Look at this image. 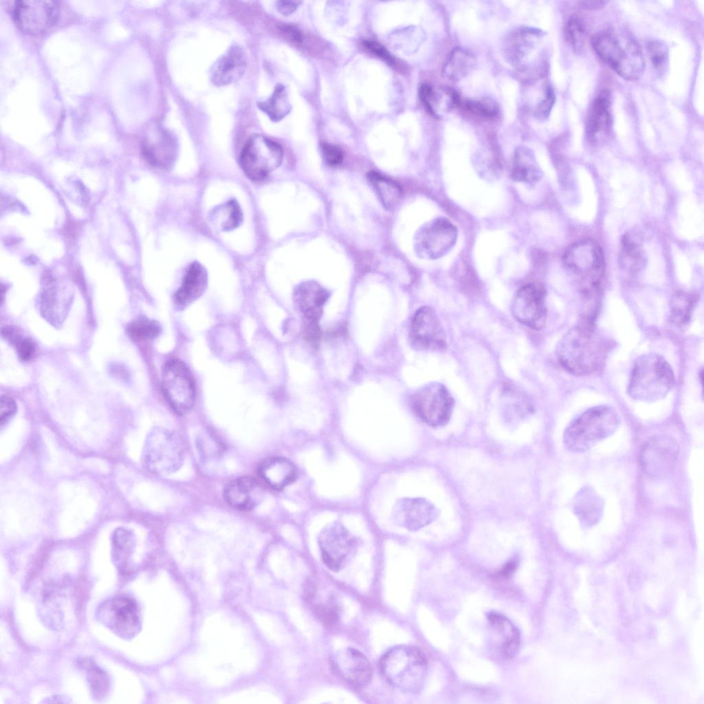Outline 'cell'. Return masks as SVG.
Returning a JSON list of instances; mask_svg holds the SVG:
<instances>
[{
  "label": "cell",
  "mask_w": 704,
  "mask_h": 704,
  "mask_svg": "<svg viewBox=\"0 0 704 704\" xmlns=\"http://www.w3.org/2000/svg\"><path fill=\"white\" fill-rule=\"evenodd\" d=\"M516 566V564L515 562H508L504 566V568H503V569L500 571V575H509L510 573H512L513 572V571L514 570Z\"/></svg>",
  "instance_id": "54"
},
{
  "label": "cell",
  "mask_w": 704,
  "mask_h": 704,
  "mask_svg": "<svg viewBox=\"0 0 704 704\" xmlns=\"http://www.w3.org/2000/svg\"><path fill=\"white\" fill-rule=\"evenodd\" d=\"M321 150L324 159L329 165L336 166L342 162L343 153L339 146L323 143L321 144Z\"/></svg>",
  "instance_id": "48"
},
{
  "label": "cell",
  "mask_w": 704,
  "mask_h": 704,
  "mask_svg": "<svg viewBox=\"0 0 704 704\" xmlns=\"http://www.w3.org/2000/svg\"><path fill=\"white\" fill-rule=\"evenodd\" d=\"M476 64L474 54L463 47H456L450 54L443 67V76L452 81H458L468 76Z\"/></svg>",
  "instance_id": "34"
},
{
  "label": "cell",
  "mask_w": 704,
  "mask_h": 704,
  "mask_svg": "<svg viewBox=\"0 0 704 704\" xmlns=\"http://www.w3.org/2000/svg\"><path fill=\"white\" fill-rule=\"evenodd\" d=\"M142 153L152 166L168 168L173 166L177 155V144L171 133L160 128L151 129L141 143Z\"/></svg>",
  "instance_id": "22"
},
{
  "label": "cell",
  "mask_w": 704,
  "mask_h": 704,
  "mask_svg": "<svg viewBox=\"0 0 704 704\" xmlns=\"http://www.w3.org/2000/svg\"><path fill=\"white\" fill-rule=\"evenodd\" d=\"M208 274L205 267L194 261L188 267L182 283L174 295L175 305L183 308L199 298L205 292Z\"/></svg>",
  "instance_id": "28"
},
{
  "label": "cell",
  "mask_w": 704,
  "mask_h": 704,
  "mask_svg": "<svg viewBox=\"0 0 704 704\" xmlns=\"http://www.w3.org/2000/svg\"><path fill=\"white\" fill-rule=\"evenodd\" d=\"M620 417L608 406L592 407L574 419L566 428L563 443L571 452H584L611 436L620 425Z\"/></svg>",
  "instance_id": "3"
},
{
  "label": "cell",
  "mask_w": 704,
  "mask_h": 704,
  "mask_svg": "<svg viewBox=\"0 0 704 704\" xmlns=\"http://www.w3.org/2000/svg\"><path fill=\"white\" fill-rule=\"evenodd\" d=\"M367 178L386 209L391 210L399 204L402 196V190L399 184L375 171L368 173Z\"/></svg>",
  "instance_id": "36"
},
{
  "label": "cell",
  "mask_w": 704,
  "mask_h": 704,
  "mask_svg": "<svg viewBox=\"0 0 704 704\" xmlns=\"http://www.w3.org/2000/svg\"><path fill=\"white\" fill-rule=\"evenodd\" d=\"M112 543L115 560L120 566L124 565L130 556L134 544V536L132 532L123 528L117 529L113 533Z\"/></svg>",
  "instance_id": "39"
},
{
  "label": "cell",
  "mask_w": 704,
  "mask_h": 704,
  "mask_svg": "<svg viewBox=\"0 0 704 704\" xmlns=\"http://www.w3.org/2000/svg\"><path fill=\"white\" fill-rule=\"evenodd\" d=\"M265 490L261 483L250 476L234 479L227 484L224 496L232 507L249 510L259 504L264 498Z\"/></svg>",
  "instance_id": "24"
},
{
  "label": "cell",
  "mask_w": 704,
  "mask_h": 704,
  "mask_svg": "<svg viewBox=\"0 0 704 704\" xmlns=\"http://www.w3.org/2000/svg\"><path fill=\"white\" fill-rule=\"evenodd\" d=\"M184 457L182 442L175 433L157 428L147 436L142 460L150 472L157 475L173 473L180 468Z\"/></svg>",
  "instance_id": "8"
},
{
  "label": "cell",
  "mask_w": 704,
  "mask_h": 704,
  "mask_svg": "<svg viewBox=\"0 0 704 704\" xmlns=\"http://www.w3.org/2000/svg\"><path fill=\"white\" fill-rule=\"evenodd\" d=\"M464 107L472 114L487 119H493L498 115L496 106L487 101L478 100H466L464 103Z\"/></svg>",
  "instance_id": "45"
},
{
  "label": "cell",
  "mask_w": 704,
  "mask_h": 704,
  "mask_svg": "<svg viewBox=\"0 0 704 704\" xmlns=\"http://www.w3.org/2000/svg\"><path fill=\"white\" fill-rule=\"evenodd\" d=\"M572 510L584 527L597 525L604 512V502L593 488L582 487L572 500Z\"/></svg>",
  "instance_id": "27"
},
{
  "label": "cell",
  "mask_w": 704,
  "mask_h": 704,
  "mask_svg": "<svg viewBox=\"0 0 704 704\" xmlns=\"http://www.w3.org/2000/svg\"><path fill=\"white\" fill-rule=\"evenodd\" d=\"M316 611L321 622L327 625H332L338 621V609L336 606L331 602L327 604L318 606Z\"/></svg>",
  "instance_id": "50"
},
{
  "label": "cell",
  "mask_w": 704,
  "mask_h": 704,
  "mask_svg": "<svg viewBox=\"0 0 704 704\" xmlns=\"http://www.w3.org/2000/svg\"><path fill=\"white\" fill-rule=\"evenodd\" d=\"M280 31L285 37L296 44H300L303 36L301 32L295 26L292 25H283L280 27Z\"/></svg>",
  "instance_id": "51"
},
{
  "label": "cell",
  "mask_w": 704,
  "mask_h": 704,
  "mask_svg": "<svg viewBox=\"0 0 704 704\" xmlns=\"http://www.w3.org/2000/svg\"><path fill=\"white\" fill-rule=\"evenodd\" d=\"M610 107V92L602 90L595 98L586 120V138L593 145L603 144L611 137L613 118Z\"/></svg>",
  "instance_id": "23"
},
{
  "label": "cell",
  "mask_w": 704,
  "mask_h": 704,
  "mask_svg": "<svg viewBox=\"0 0 704 704\" xmlns=\"http://www.w3.org/2000/svg\"><path fill=\"white\" fill-rule=\"evenodd\" d=\"M162 388L166 401L177 413L184 415L192 408L195 398V382L190 370L182 361L173 359L164 364Z\"/></svg>",
  "instance_id": "11"
},
{
  "label": "cell",
  "mask_w": 704,
  "mask_h": 704,
  "mask_svg": "<svg viewBox=\"0 0 704 704\" xmlns=\"http://www.w3.org/2000/svg\"><path fill=\"white\" fill-rule=\"evenodd\" d=\"M419 95L426 109L437 118L461 102L459 94L447 87H434L425 83L419 87Z\"/></svg>",
  "instance_id": "29"
},
{
  "label": "cell",
  "mask_w": 704,
  "mask_h": 704,
  "mask_svg": "<svg viewBox=\"0 0 704 704\" xmlns=\"http://www.w3.org/2000/svg\"><path fill=\"white\" fill-rule=\"evenodd\" d=\"M457 236V228L449 219L434 218L417 230L413 240L415 252L420 258H439L452 249Z\"/></svg>",
  "instance_id": "10"
},
{
  "label": "cell",
  "mask_w": 704,
  "mask_h": 704,
  "mask_svg": "<svg viewBox=\"0 0 704 704\" xmlns=\"http://www.w3.org/2000/svg\"><path fill=\"white\" fill-rule=\"evenodd\" d=\"M488 644L492 653L508 660L517 652L520 635L518 629L505 615L491 612L487 616Z\"/></svg>",
  "instance_id": "19"
},
{
  "label": "cell",
  "mask_w": 704,
  "mask_h": 704,
  "mask_svg": "<svg viewBox=\"0 0 704 704\" xmlns=\"http://www.w3.org/2000/svg\"><path fill=\"white\" fill-rule=\"evenodd\" d=\"M259 473L263 481L271 487L279 490L292 483L296 477L294 464L282 457H273L265 460L260 467Z\"/></svg>",
  "instance_id": "30"
},
{
  "label": "cell",
  "mask_w": 704,
  "mask_h": 704,
  "mask_svg": "<svg viewBox=\"0 0 704 704\" xmlns=\"http://www.w3.org/2000/svg\"><path fill=\"white\" fill-rule=\"evenodd\" d=\"M410 404L414 412L423 421L436 427L448 422L454 399L444 385L432 382L417 390L412 395Z\"/></svg>",
  "instance_id": "12"
},
{
  "label": "cell",
  "mask_w": 704,
  "mask_h": 704,
  "mask_svg": "<svg viewBox=\"0 0 704 704\" xmlns=\"http://www.w3.org/2000/svg\"><path fill=\"white\" fill-rule=\"evenodd\" d=\"M646 261V256L640 243L634 236L624 234L621 241L619 254V263L622 269L629 274H636L642 270Z\"/></svg>",
  "instance_id": "33"
},
{
  "label": "cell",
  "mask_w": 704,
  "mask_h": 704,
  "mask_svg": "<svg viewBox=\"0 0 704 704\" xmlns=\"http://www.w3.org/2000/svg\"><path fill=\"white\" fill-rule=\"evenodd\" d=\"M10 11L16 25L30 34L46 32L56 21L58 1L52 0H16L11 3Z\"/></svg>",
  "instance_id": "13"
},
{
  "label": "cell",
  "mask_w": 704,
  "mask_h": 704,
  "mask_svg": "<svg viewBox=\"0 0 704 704\" xmlns=\"http://www.w3.org/2000/svg\"><path fill=\"white\" fill-rule=\"evenodd\" d=\"M328 298L329 292L314 280L301 283L294 292V301L306 322H318Z\"/></svg>",
  "instance_id": "26"
},
{
  "label": "cell",
  "mask_w": 704,
  "mask_h": 704,
  "mask_svg": "<svg viewBox=\"0 0 704 704\" xmlns=\"http://www.w3.org/2000/svg\"><path fill=\"white\" fill-rule=\"evenodd\" d=\"M161 332L160 324L155 320L139 318L127 327L129 336L136 341H147L157 337Z\"/></svg>",
  "instance_id": "40"
},
{
  "label": "cell",
  "mask_w": 704,
  "mask_h": 704,
  "mask_svg": "<svg viewBox=\"0 0 704 704\" xmlns=\"http://www.w3.org/2000/svg\"><path fill=\"white\" fill-rule=\"evenodd\" d=\"M16 411L15 401L8 395L1 397L0 425L2 427Z\"/></svg>",
  "instance_id": "49"
},
{
  "label": "cell",
  "mask_w": 704,
  "mask_h": 704,
  "mask_svg": "<svg viewBox=\"0 0 704 704\" xmlns=\"http://www.w3.org/2000/svg\"><path fill=\"white\" fill-rule=\"evenodd\" d=\"M545 34L541 30L522 26L510 31L503 43L506 60L518 71L542 76L545 61L542 60L541 46Z\"/></svg>",
  "instance_id": "7"
},
{
  "label": "cell",
  "mask_w": 704,
  "mask_h": 704,
  "mask_svg": "<svg viewBox=\"0 0 704 704\" xmlns=\"http://www.w3.org/2000/svg\"><path fill=\"white\" fill-rule=\"evenodd\" d=\"M2 336L15 347L19 358L23 361L31 360L35 353V346L32 340L23 337L12 327H4Z\"/></svg>",
  "instance_id": "41"
},
{
  "label": "cell",
  "mask_w": 704,
  "mask_h": 704,
  "mask_svg": "<svg viewBox=\"0 0 704 704\" xmlns=\"http://www.w3.org/2000/svg\"><path fill=\"white\" fill-rule=\"evenodd\" d=\"M677 442L668 436H656L648 439L641 450L640 464L646 474L654 479L670 474L679 456Z\"/></svg>",
  "instance_id": "15"
},
{
  "label": "cell",
  "mask_w": 704,
  "mask_h": 704,
  "mask_svg": "<svg viewBox=\"0 0 704 704\" xmlns=\"http://www.w3.org/2000/svg\"><path fill=\"white\" fill-rule=\"evenodd\" d=\"M410 338L413 345L419 349L442 351L447 348L443 326L434 310L426 306L415 313Z\"/></svg>",
  "instance_id": "18"
},
{
  "label": "cell",
  "mask_w": 704,
  "mask_h": 704,
  "mask_svg": "<svg viewBox=\"0 0 704 704\" xmlns=\"http://www.w3.org/2000/svg\"><path fill=\"white\" fill-rule=\"evenodd\" d=\"M674 381L672 367L663 357L657 353H646L637 358L632 366L628 394L638 401H657L668 395Z\"/></svg>",
  "instance_id": "4"
},
{
  "label": "cell",
  "mask_w": 704,
  "mask_h": 704,
  "mask_svg": "<svg viewBox=\"0 0 704 704\" xmlns=\"http://www.w3.org/2000/svg\"><path fill=\"white\" fill-rule=\"evenodd\" d=\"M546 289L536 283L522 286L516 293L511 305L514 318L534 330H541L547 320Z\"/></svg>",
  "instance_id": "16"
},
{
  "label": "cell",
  "mask_w": 704,
  "mask_h": 704,
  "mask_svg": "<svg viewBox=\"0 0 704 704\" xmlns=\"http://www.w3.org/2000/svg\"><path fill=\"white\" fill-rule=\"evenodd\" d=\"M283 158V151L278 143L263 135L255 134L243 147L239 164L249 179L261 181L280 166Z\"/></svg>",
  "instance_id": "9"
},
{
  "label": "cell",
  "mask_w": 704,
  "mask_h": 704,
  "mask_svg": "<svg viewBox=\"0 0 704 704\" xmlns=\"http://www.w3.org/2000/svg\"><path fill=\"white\" fill-rule=\"evenodd\" d=\"M542 171L540 168L534 152L526 146L518 147L514 153L512 179L518 182L525 183L529 186L536 185L542 178Z\"/></svg>",
  "instance_id": "31"
},
{
  "label": "cell",
  "mask_w": 704,
  "mask_h": 704,
  "mask_svg": "<svg viewBox=\"0 0 704 704\" xmlns=\"http://www.w3.org/2000/svg\"><path fill=\"white\" fill-rule=\"evenodd\" d=\"M301 3L298 1H276V9L282 14L287 16L292 14Z\"/></svg>",
  "instance_id": "52"
},
{
  "label": "cell",
  "mask_w": 704,
  "mask_h": 704,
  "mask_svg": "<svg viewBox=\"0 0 704 704\" xmlns=\"http://www.w3.org/2000/svg\"><path fill=\"white\" fill-rule=\"evenodd\" d=\"M87 679L92 693L95 696L101 697L106 693L108 688L107 676L104 672L96 666L92 664L89 666Z\"/></svg>",
  "instance_id": "44"
},
{
  "label": "cell",
  "mask_w": 704,
  "mask_h": 704,
  "mask_svg": "<svg viewBox=\"0 0 704 704\" xmlns=\"http://www.w3.org/2000/svg\"><path fill=\"white\" fill-rule=\"evenodd\" d=\"M610 349L609 341L591 324L569 329L556 347L560 364L569 372L585 375L594 373L603 364Z\"/></svg>",
  "instance_id": "1"
},
{
  "label": "cell",
  "mask_w": 704,
  "mask_h": 704,
  "mask_svg": "<svg viewBox=\"0 0 704 704\" xmlns=\"http://www.w3.org/2000/svg\"><path fill=\"white\" fill-rule=\"evenodd\" d=\"M646 50L654 69L659 74L666 72L668 65V49L666 43L652 40L647 43Z\"/></svg>",
  "instance_id": "43"
},
{
  "label": "cell",
  "mask_w": 704,
  "mask_h": 704,
  "mask_svg": "<svg viewBox=\"0 0 704 704\" xmlns=\"http://www.w3.org/2000/svg\"><path fill=\"white\" fill-rule=\"evenodd\" d=\"M331 665L346 682L357 688L366 686L372 679V668L367 658L359 650L346 648L335 652Z\"/></svg>",
  "instance_id": "20"
},
{
  "label": "cell",
  "mask_w": 704,
  "mask_h": 704,
  "mask_svg": "<svg viewBox=\"0 0 704 704\" xmlns=\"http://www.w3.org/2000/svg\"><path fill=\"white\" fill-rule=\"evenodd\" d=\"M562 261L567 269L579 278L583 300L597 298L605 270L604 256L599 243L591 239L573 243L565 250Z\"/></svg>",
  "instance_id": "6"
},
{
  "label": "cell",
  "mask_w": 704,
  "mask_h": 704,
  "mask_svg": "<svg viewBox=\"0 0 704 704\" xmlns=\"http://www.w3.org/2000/svg\"><path fill=\"white\" fill-rule=\"evenodd\" d=\"M565 32L572 48L576 52L582 50L586 36V25L582 18L578 14L571 16L566 23Z\"/></svg>",
  "instance_id": "42"
},
{
  "label": "cell",
  "mask_w": 704,
  "mask_h": 704,
  "mask_svg": "<svg viewBox=\"0 0 704 704\" xmlns=\"http://www.w3.org/2000/svg\"><path fill=\"white\" fill-rule=\"evenodd\" d=\"M696 303V297L692 294L679 291L670 301V313L672 322L679 327L686 326L691 318Z\"/></svg>",
  "instance_id": "38"
},
{
  "label": "cell",
  "mask_w": 704,
  "mask_h": 704,
  "mask_svg": "<svg viewBox=\"0 0 704 704\" xmlns=\"http://www.w3.org/2000/svg\"><path fill=\"white\" fill-rule=\"evenodd\" d=\"M246 67L244 50L238 45H232L212 65L211 80L217 86L232 84L241 78Z\"/></svg>",
  "instance_id": "25"
},
{
  "label": "cell",
  "mask_w": 704,
  "mask_h": 704,
  "mask_svg": "<svg viewBox=\"0 0 704 704\" xmlns=\"http://www.w3.org/2000/svg\"><path fill=\"white\" fill-rule=\"evenodd\" d=\"M591 45L600 58L622 78L636 80L642 75L645 61L641 49L627 30L600 31L592 36Z\"/></svg>",
  "instance_id": "2"
},
{
  "label": "cell",
  "mask_w": 704,
  "mask_h": 704,
  "mask_svg": "<svg viewBox=\"0 0 704 704\" xmlns=\"http://www.w3.org/2000/svg\"><path fill=\"white\" fill-rule=\"evenodd\" d=\"M555 100L556 96L553 88L551 85H547L542 98L534 109L536 118L540 120H546L551 113Z\"/></svg>",
  "instance_id": "46"
},
{
  "label": "cell",
  "mask_w": 704,
  "mask_h": 704,
  "mask_svg": "<svg viewBox=\"0 0 704 704\" xmlns=\"http://www.w3.org/2000/svg\"><path fill=\"white\" fill-rule=\"evenodd\" d=\"M380 669L384 679L394 688L408 694L419 692L428 674V662L418 648L399 646L382 657Z\"/></svg>",
  "instance_id": "5"
},
{
  "label": "cell",
  "mask_w": 704,
  "mask_h": 704,
  "mask_svg": "<svg viewBox=\"0 0 704 704\" xmlns=\"http://www.w3.org/2000/svg\"><path fill=\"white\" fill-rule=\"evenodd\" d=\"M71 300L59 296L56 288L50 283L40 298V311L43 318L52 324L60 325L64 321L70 307Z\"/></svg>",
  "instance_id": "32"
},
{
  "label": "cell",
  "mask_w": 704,
  "mask_h": 704,
  "mask_svg": "<svg viewBox=\"0 0 704 704\" xmlns=\"http://www.w3.org/2000/svg\"><path fill=\"white\" fill-rule=\"evenodd\" d=\"M439 513L435 506L424 498H403L395 504L394 522L409 531H417L434 522Z\"/></svg>",
  "instance_id": "21"
},
{
  "label": "cell",
  "mask_w": 704,
  "mask_h": 704,
  "mask_svg": "<svg viewBox=\"0 0 704 704\" xmlns=\"http://www.w3.org/2000/svg\"><path fill=\"white\" fill-rule=\"evenodd\" d=\"M608 1H581L578 3L579 6L584 10H597L604 8Z\"/></svg>",
  "instance_id": "53"
},
{
  "label": "cell",
  "mask_w": 704,
  "mask_h": 704,
  "mask_svg": "<svg viewBox=\"0 0 704 704\" xmlns=\"http://www.w3.org/2000/svg\"><path fill=\"white\" fill-rule=\"evenodd\" d=\"M318 544L324 564L333 571H339L355 552L358 540L340 522H333L321 530Z\"/></svg>",
  "instance_id": "14"
},
{
  "label": "cell",
  "mask_w": 704,
  "mask_h": 704,
  "mask_svg": "<svg viewBox=\"0 0 704 704\" xmlns=\"http://www.w3.org/2000/svg\"><path fill=\"white\" fill-rule=\"evenodd\" d=\"M258 107L273 122H279L291 110L287 92L285 86L278 84L272 95L263 101L258 102Z\"/></svg>",
  "instance_id": "37"
},
{
  "label": "cell",
  "mask_w": 704,
  "mask_h": 704,
  "mask_svg": "<svg viewBox=\"0 0 704 704\" xmlns=\"http://www.w3.org/2000/svg\"><path fill=\"white\" fill-rule=\"evenodd\" d=\"M99 617L113 632L131 637L140 627V615L135 601L122 595L107 601L99 608Z\"/></svg>",
  "instance_id": "17"
},
{
  "label": "cell",
  "mask_w": 704,
  "mask_h": 704,
  "mask_svg": "<svg viewBox=\"0 0 704 704\" xmlns=\"http://www.w3.org/2000/svg\"><path fill=\"white\" fill-rule=\"evenodd\" d=\"M364 47L376 56L381 58L390 65L395 64V58L380 43L375 41L364 40L362 42Z\"/></svg>",
  "instance_id": "47"
},
{
  "label": "cell",
  "mask_w": 704,
  "mask_h": 704,
  "mask_svg": "<svg viewBox=\"0 0 704 704\" xmlns=\"http://www.w3.org/2000/svg\"><path fill=\"white\" fill-rule=\"evenodd\" d=\"M209 218L215 228L228 232L241 224L243 212L238 202L232 199L215 207L210 212Z\"/></svg>",
  "instance_id": "35"
}]
</instances>
